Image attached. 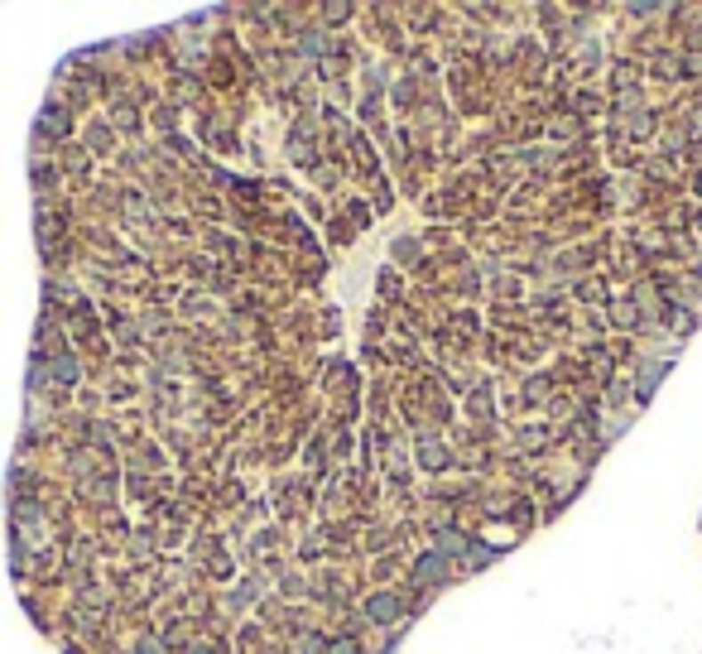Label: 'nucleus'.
<instances>
[{
    "instance_id": "7",
    "label": "nucleus",
    "mask_w": 702,
    "mask_h": 654,
    "mask_svg": "<svg viewBox=\"0 0 702 654\" xmlns=\"http://www.w3.org/2000/svg\"><path fill=\"white\" fill-rule=\"evenodd\" d=\"M659 375H664L659 366H650V371L640 375V400H650V390H654V380H659Z\"/></svg>"
},
{
    "instance_id": "3",
    "label": "nucleus",
    "mask_w": 702,
    "mask_h": 654,
    "mask_svg": "<svg viewBox=\"0 0 702 654\" xmlns=\"http://www.w3.org/2000/svg\"><path fill=\"white\" fill-rule=\"evenodd\" d=\"M77 375H82V371H77L73 356H58V361H53V380H58V385H73Z\"/></svg>"
},
{
    "instance_id": "6",
    "label": "nucleus",
    "mask_w": 702,
    "mask_h": 654,
    "mask_svg": "<svg viewBox=\"0 0 702 654\" xmlns=\"http://www.w3.org/2000/svg\"><path fill=\"white\" fill-rule=\"evenodd\" d=\"M323 654H356V645H351L347 635H337V640H327V645H323Z\"/></svg>"
},
{
    "instance_id": "8",
    "label": "nucleus",
    "mask_w": 702,
    "mask_h": 654,
    "mask_svg": "<svg viewBox=\"0 0 702 654\" xmlns=\"http://www.w3.org/2000/svg\"><path fill=\"white\" fill-rule=\"evenodd\" d=\"M183 654H212V650H207V645H188Z\"/></svg>"
},
{
    "instance_id": "1",
    "label": "nucleus",
    "mask_w": 702,
    "mask_h": 654,
    "mask_svg": "<svg viewBox=\"0 0 702 654\" xmlns=\"http://www.w3.org/2000/svg\"><path fill=\"white\" fill-rule=\"evenodd\" d=\"M366 616H371L375 626H390V621H399L404 616V597L399 592H375L371 606H366Z\"/></svg>"
},
{
    "instance_id": "4",
    "label": "nucleus",
    "mask_w": 702,
    "mask_h": 654,
    "mask_svg": "<svg viewBox=\"0 0 702 654\" xmlns=\"http://www.w3.org/2000/svg\"><path fill=\"white\" fill-rule=\"evenodd\" d=\"M39 125H44V130H49V135H68V116H63V111H58V106H49V111H44V116H39Z\"/></svg>"
},
{
    "instance_id": "2",
    "label": "nucleus",
    "mask_w": 702,
    "mask_h": 654,
    "mask_svg": "<svg viewBox=\"0 0 702 654\" xmlns=\"http://www.w3.org/2000/svg\"><path fill=\"white\" fill-rule=\"evenodd\" d=\"M414 582H433V587H438V582H448V558L438 553V549L433 553H419V563H414Z\"/></svg>"
},
{
    "instance_id": "5",
    "label": "nucleus",
    "mask_w": 702,
    "mask_h": 654,
    "mask_svg": "<svg viewBox=\"0 0 702 654\" xmlns=\"http://www.w3.org/2000/svg\"><path fill=\"white\" fill-rule=\"evenodd\" d=\"M419 462H424V467H443V462H448L443 443H424V448H419Z\"/></svg>"
}]
</instances>
